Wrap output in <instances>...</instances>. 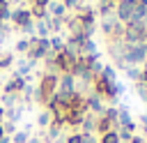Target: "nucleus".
Here are the masks:
<instances>
[{
    "mask_svg": "<svg viewBox=\"0 0 147 143\" xmlns=\"http://www.w3.org/2000/svg\"><path fill=\"white\" fill-rule=\"evenodd\" d=\"M48 44H51V53L53 55L60 53V51H64V39L62 37H53V39H48Z\"/></svg>",
    "mask_w": 147,
    "mask_h": 143,
    "instance_id": "obj_12",
    "label": "nucleus"
},
{
    "mask_svg": "<svg viewBox=\"0 0 147 143\" xmlns=\"http://www.w3.org/2000/svg\"><path fill=\"white\" fill-rule=\"evenodd\" d=\"M0 48H2V44H0Z\"/></svg>",
    "mask_w": 147,
    "mask_h": 143,
    "instance_id": "obj_26",
    "label": "nucleus"
},
{
    "mask_svg": "<svg viewBox=\"0 0 147 143\" xmlns=\"http://www.w3.org/2000/svg\"><path fill=\"white\" fill-rule=\"evenodd\" d=\"M5 122V106H0V125Z\"/></svg>",
    "mask_w": 147,
    "mask_h": 143,
    "instance_id": "obj_21",
    "label": "nucleus"
},
{
    "mask_svg": "<svg viewBox=\"0 0 147 143\" xmlns=\"http://www.w3.org/2000/svg\"><path fill=\"white\" fill-rule=\"evenodd\" d=\"M85 106H87V111H92L96 115H103V104H101V97L99 95H90L85 99Z\"/></svg>",
    "mask_w": 147,
    "mask_h": 143,
    "instance_id": "obj_7",
    "label": "nucleus"
},
{
    "mask_svg": "<svg viewBox=\"0 0 147 143\" xmlns=\"http://www.w3.org/2000/svg\"><path fill=\"white\" fill-rule=\"evenodd\" d=\"M2 136H5V131H2V125H0V138H2Z\"/></svg>",
    "mask_w": 147,
    "mask_h": 143,
    "instance_id": "obj_24",
    "label": "nucleus"
},
{
    "mask_svg": "<svg viewBox=\"0 0 147 143\" xmlns=\"http://www.w3.org/2000/svg\"><path fill=\"white\" fill-rule=\"evenodd\" d=\"M80 125H83V134H92V131L96 129V118L87 113V115L83 118V122H80Z\"/></svg>",
    "mask_w": 147,
    "mask_h": 143,
    "instance_id": "obj_10",
    "label": "nucleus"
},
{
    "mask_svg": "<svg viewBox=\"0 0 147 143\" xmlns=\"http://www.w3.org/2000/svg\"><path fill=\"white\" fill-rule=\"evenodd\" d=\"M99 76H101V78H106L108 83H117V72H115V67H113V65H106V67H103V72H101Z\"/></svg>",
    "mask_w": 147,
    "mask_h": 143,
    "instance_id": "obj_11",
    "label": "nucleus"
},
{
    "mask_svg": "<svg viewBox=\"0 0 147 143\" xmlns=\"http://www.w3.org/2000/svg\"><path fill=\"white\" fill-rule=\"evenodd\" d=\"M113 125H115V122L108 120L106 115H99V118H96V131H99V134H108V131H113Z\"/></svg>",
    "mask_w": 147,
    "mask_h": 143,
    "instance_id": "obj_8",
    "label": "nucleus"
},
{
    "mask_svg": "<svg viewBox=\"0 0 147 143\" xmlns=\"http://www.w3.org/2000/svg\"><path fill=\"white\" fill-rule=\"evenodd\" d=\"M11 65H14V55L7 53V51H2V53H0V69H7V67H11Z\"/></svg>",
    "mask_w": 147,
    "mask_h": 143,
    "instance_id": "obj_15",
    "label": "nucleus"
},
{
    "mask_svg": "<svg viewBox=\"0 0 147 143\" xmlns=\"http://www.w3.org/2000/svg\"><path fill=\"white\" fill-rule=\"evenodd\" d=\"M34 30H37V35H34V37H41V39H48V32H51V28H48V18H44V21H37V25H34Z\"/></svg>",
    "mask_w": 147,
    "mask_h": 143,
    "instance_id": "obj_9",
    "label": "nucleus"
},
{
    "mask_svg": "<svg viewBox=\"0 0 147 143\" xmlns=\"http://www.w3.org/2000/svg\"><path fill=\"white\" fill-rule=\"evenodd\" d=\"M30 141V131L23 129V131H14V141L11 143H28Z\"/></svg>",
    "mask_w": 147,
    "mask_h": 143,
    "instance_id": "obj_16",
    "label": "nucleus"
},
{
    "mask_svg": "<svg viewBox=\"0 0 147 143\" xmlns=\"http://www.w3.org/2000/svg\"><path fill=\"white\" fill-rule=\"evenodd\" d=\"M145 143H147V141H145Z\"/></svg>",
    "mask_w": 147,
    "mask_h": 143,
    "instance_id": "obj_27",
    "label": "nucleus"
},
{
    "mask_svg": "<svg viewBox=\"0 0 147 143\" xmlns=\"http://www.w3.org/2000/svg\"><path fill=\"white\" fill-rule=\"evenodd\" d=\"M140 122H142V129H145V127H147V113H142V115H140Z\"/></svg>",
    "mask_w": 147,
    "mask_h": 143,
    "instance_id": "obj_20",
    "label": "nucleus"
},
{
    "mask_svg": "<svg viewBox=\"0 0 147 143\" xmlns=\"http://www.w3.org/2000/svg\"><path fill=\"white\" fill-rule=\"evenodd\" d=\"M51 53V44L48 39H41V37H28V55L30 60H41Z\"/></svg>",
    "mask_w": 147,
    "mask_h": 143,
    "instance_id": "obj_3",
    "label": "nucleus"
},
{
    "mask_svg": "<svg viewBox=\"0 0 147 143\" xmlns=\"http://www.w3.org/2000/svg\"><path fill=\"white\" fill-rule=\"evenodd\" d=\"M124 2H138V0H124Z\"/></svg>",
    "mask_w": 147,
    "mask_h": 143,
    "instance_id": "obj_25",
    "label": "nucleus"
},
{
    "mask_svg": "<svg viewBox=\"0 0 147 143\" xmlns=\"http://www.w3.org/2000/svg\"><path fill=\"white\" fill-rule=\"evenodd\" d=\"M57 92H76V78L71 74H62L57 78Z\"/></svg>",
    "mask_w": 147,
    "mask_h": 143,
    "instance_id": "obj_6",
    "label": "nucleus"
},
{
    "mask_svg": "<svg viewBox=\"0 0 147 143\" xmlns=\"http://www.w3.org/2000/svg\"><path fill=\"white\" fill-rule=\"evenodd\" d=\"M9 18H11V23H14L18 30H25L28 25H32V16H30L28 9H16L14 14H9Z\"/></svg>",
    "mask_w": 147,
    "mask_h": 143,
    "instance_id": "obj_4",
    "label": "nucleus"
},
{
    "mask_svg": "<svg viewBox=\"0 0 147 143\" xmlns=\"http://www.w3.org/2000/svg\"><path fill=\"white\" fill-rule=\"evenodd\" d=\"M124 74H126V78H131L136 83H140V78H142V69H138V67H126Z\"/></svg>",
    "mask_w": 147,
    "mask_h": 143,
    "instance_id": "obj_13",
    "label": "nucleus"
},
{
    "mask_svg": "<svg viewBox=\"0 0 147 143\" xmlns=\"http://www.w3.org/2000/svg\"><path fill=\"white\" fill-rule=\"evenodd\" d=\"M55 92H57V76L55 74H44L39 85H37V101L41 106H48L51 99L55 97Z\"/></svg>",
    "mask_w": 147,
    "mask_h": 143,
    "instance_id": "obj_1",
    "label": "nucleus"
},
{
    "mask_svg": "<svg viewBox=\"0 0 147 143\" xmlns=\"http://www.w3.org/2000/svg\"><path fill=\"white\" fill-rule=\"evenodd\" d=\"M64 143H83V141H80V134H71V136H67Z\"/></svg>",
    "mask_w": 147,
    "mask_h": 143,
    "instance_id": "obj_19",
    "label": "nucleus"
},
{
    "mask_svg": "<svg viewBox=\"0 0 147 143\" xmlns=\"http://www.w3.org/2000/svg\"><path fill=\"white\" fill-rule=\"evenodd\" d=\"M0 143H9V138H7V136H2V138H0Z\"/></svg>",
    "mask_w": 147,
    "mask_h": 143,
    "instance_id": "obj_23",
    "label": "nucleus"
},
{
    "mask_svg": "<svg viewBox=\"0 0 147 143\" xmlns=\"http://www.w3.org/2000/svg\"><path fill=\"white\" fill-rule=\"evenodd\" d=\"M16 51H18V53H25V51H28V37H25V39H18Z\"/></svg>",
    "mask_w": 147,
    "mask_h": 143,
    "instance_id": "obj_18",
    "label": "nucleus"
},
{
    "mask_svg": "<svg viewBox=\"0 0 147 143\" xmlns=\"http://www.w3.org/2000/svg\"><path fill=\"white\" fill-rule=\"evenodd\" d=\"M28 143H44V141H41V138H30Z\"/></svg>",
    "mask_w": 147,
    "mask_h": 143,
    "instance_id": "obj_22",
    "label": "nucleus"
},
{
    "mask_svg": "<svg viewBox=\"0 0 147 143\" xmlns=\"http://www.w3.org/2000/svg\"><path fill=\"white\" fill-rule=\"evenodd\" d=\"M147 58V44H126L124 46V65L126 67H136L140 62H145Z\"/></svg>",
    "mask_w": 147,
    "mask_h": 143,
    "instance_id": "obj_2",
    "label": "nucleus"
},
{
    "mask_svg": "<svg viewBox=\"0 0 147 143\" xmlns=\"http://www.w3.org/2000/svg\"><path fill=\"white\" fill-rule=\"evenodd\" d=\"M51 122H53V115L48 113V108H44V111L37 115V125H39V127H48Z\"/></svg>",
    "mask_w": 147,
    "mask_h": 143,
    "instance_id": "obj_14",
    "label": "nucleus"
},
{
    "mask_svg": "<svg viewBox=\"0 0 147 143\" xmlns=\"http://www.w3.org/2000/svg\"><path fill=\"white\" fill-rule=\"evenodd\" d=\"M136 90H138V97L147 101V83H145V81H140V83H136Z\"/></svg>",
    "mask_w": 147,
    "mask_h": 143,
    "instance_id": "obj_17",
    "label": "nucleus"
},
{
    "mask_svg": "<svg viewBox=\"0 0 147 143\" xmlns=\"http://www.w3.org/2000/svg\"><path fill=\"white\" fill-rule=\"evenodd\" d=\"M25 90V78H21V76H11L5 85H2V92L5 95H18V92H23Z\"/></svg>",
    "mask_w": 147,
    "mask_h": 143,
    "instance_id": "obj_5",
    "label": "nucleus"
}]
</instances>
